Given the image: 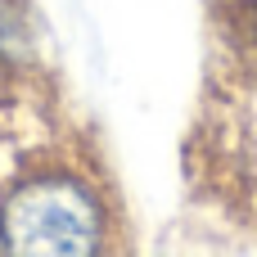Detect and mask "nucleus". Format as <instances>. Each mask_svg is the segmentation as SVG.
I'll use <instances>...</instances> for the list:
<instances>
[{"instance_id": "1", "label": "nucleus", "mask_w": 257, "mask_h": 257, "mask_svg": "<svg viewBox=\"0 0 257 257\" xmlns=\"http://www.w3.org/2000/svg\"><path fill=\"white\" fill-rule=\"evenodd\" d=\"M104 239V212L72 176H41L18 185L0 208V244L18 257H77Z\"/></svg>"}]
</instances>
